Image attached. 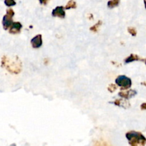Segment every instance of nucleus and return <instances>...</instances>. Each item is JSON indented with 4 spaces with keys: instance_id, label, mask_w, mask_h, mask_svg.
Listing matches in <instances>:
<instances>
[{
    "instance_id": "obj_5",
    "label": "nucleus",
    "mask_w": 146,
    "mask_h": 146,
    "mask_svg": "<svg viewBox=\"0 0 146 146\" xmlns=\"http://www.w3.org/2000/svg\"><path fill=\"white\" fill-rule=\"evenodd\" d=\"M31 42L34 48H39V47H40L42 46V36H36L34 38H33V39H31Z\"/></svg>"
},
{
    "instance_id": "obj_9",
    "label": "nucleus",
    "mask_w": 146,
    "mask_h": 146,
    "mask_svg": "<svg viewBox=\"0 0 146 146\" xmlns=\"http://www.w3.org/2000/svg\"><path fill=\"white\" fill-rule=\"evenodd\" d=\"M4 3H5L6 5L8 6V7L14 6V5H15V4H16V2L14 1V0H5V1H4Z\"/></svg>"
},
{
    "instance_id": "obj_8",
    "label": "nucleus",
    "mask_w": 146,
    "mask_h": 146,
    "mask_svg": "<svg viewBox=\"0 0 146 146\" xmlns=\"http://www.w3.org/2000/svg\"><path fill=\"white\" fill-rule=\"evenodd\" d=\"M75 7H76L75 2H74V1H70L68 2V4H67L65 8L67 9H69L70 8H75Z\"/></svg>"
},
{
    "instance_id": "obj_12",
    "label": "nucleus",
    "mask_w": 146,
    "mask_h": 146,
    "mask_svg": "<svg viewBox=\"0 0 146 146\" xmlns=\"http://www.w3.org/2000/svg\"><path fill=\"white\" fill-rule=\"evenodd\" d=\"M48 1H49V0H40V3H41V4H46Z\"/></svg>"
},
{
    "instance_id": "obj_1",
    "label": "nucleus",
    "mask_w": 146,
    "mask_h": 146,
    "mask_svg": "<svg viewBox=\"0 0 146 146\" xmlns=\"http://www.w3.org/2000/svg\"><path fill=\"white\" fill-rule=\"evenodd\" d=\"M14 12L12 9H8L7 14L3 18V26L5 29H7L12 24V17L14 16Z\"/></svg>"
},
{
    "instance_id": "obj_11",
    "label": "nucleus",
    "mask_w": 146,
    "mask_h": 146,
    "mask_svg": "<svg viewBox=\"0 0 146 146\" xmlns=\"http://www.w3.org/2000/svg\"><path fill=\"white\" fill-rule=\"evenodd\" d=\"M101 24H102V22L100 21L98 23H97V24H96V25H94V27H92V28L90 29H91L92 31H97V28H98V27H99L98 26H100Z\"/></svg>"
},
{
    "instance_id": "obj_3",
    "label": "nucleus",
    "mask_w": 146,
    "mask_h": 146,
    "mask_svg": "<svg viewBox=\"0 0 146 146\" xmlns=\"http://www.w3.org/2000/svg\"><path fill=\"white\" fill-rule=\"evenodd\" d=\"M127 139L130 141V143L132 141H145V138L141 135V134L135 132H130L127 133Z\"/></svg>"
},
{
    "instance_id": "obj_13",
    "label": "nucleus",
    "mask_w": 146,
    "mask_h": 146,
    "mask_svg": "<svg viewBox=\"0 0 146 146\" xmlns=\"http://www.w3.org/2000/svg\"><path fill=\"white\" fill-rule=\"evenodd\" d=\"M129 30H130V31H133V29H129ZM134 32H135V31H134ZM130 33H131V34H133V35H135V34H134V33H133V32H130Z\"/></svg>"
},
{
    "instance_id": "obj_7",
    "label": "nucleus",
    "mask_w": 146,
    "mask_h": 146,
    "mask_svg": "<svg viewBox=\"0 0 146 146\" xmlns=\"http://www.w3.org/2000/svg\"><path fill=\"white\" fill-rule=\"evenodd\" d=\"M119 4V0H110L108 2L107 5L110 8H113V7H116L117 4Z\"/></svg>"
},
{
    "instance_id": "obj_10",
    "label": "nucleus",
    "mask_w": 146,
    "mask_h": 146,
    "mask_svg": "<svg viewBox=\"0 0 146 146\" xmlns=\"http://www.w3.org/2000/svg\"><path fill=\"white\" fill-rule=\"evenodd\" d=\"M137 56L135 57L134 55H131L128 58H127V59H126V63H128V62H130V61H134V60L137 59Z\"/></svg>"
},
{
    "instance_id": "obj_4",
    "label": "nucleus",
    "mask_w": 146,
    "mask_h": 146,
    "mask_svg": "<svg viewBox=\"0 0 146 146\" xmlns=\"http://www.w3.org/2000/svg\"><path fill=\"white\" fill-rule=\"evenodd\" d=\"M52 15L54 17H59L60 18H64V15H65V12H64V8L62 7H57L53 10Z\"/></svg>"
},
{
    "instance_id": "obj_6",
    "label": "nucleus",
    "mask_w": 146,
    "mask_h": 146,
    "mask_svg": "<svg viewBox=\"0 0 146 146\" xmlns=\"http://www.w3.org/2000/svg\"><path fill=\"white\" fill-rule=\"evenodd\" d=\"M21 29V24L19 22L16 23H12V24L11 25V28H10V33H18L20 31V29Z\"/></svg>"
},
{
    "instance_id": "obj_2",
    "label": "nucleus",
    "mask_w": 146,
    "mask_h": 146,
    "mask_svg": "<svg viewBox=\"0 0 146 146\" xmlns=\"http://www.w3.org/2000/svg\"><path fill=\"white\" fill-rule=\"evenodd\" d=\"M116 84L120 86L123 88H129L131 86V81L129 78L125 76H120L116 79Z\"/></svg>"
}]
</instances>
